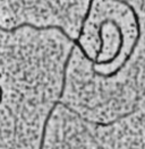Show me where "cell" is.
Masks as SVG:
<instances>
[{
  "label": "cell",
  "mask_w": 145,
  "mask_h": 149,
  "mask_svg": "<svg viewBox=\"0 0 145 149\" xmlns=\"http://www.w3.org/2000/svg\"><path fill=\"white\" fill-rule=\"evenodd\" d=\"M112 1H116V2H119V3L124 5V6H126L127 8L132 11V15H133V17H134V20H135V24H136V38H135V41H134V43H133V45H132V47H130V50H129V52H128V54L125 56V59H124V61L121 62V65H119L115 71H111V72H109V74H103V72H100V71H96L95 69H93V74L99 76V77H103V78H112L113 76H116V74L127 65V62L130 60V58L133 56L136 47L138 45V42H139L141 35H142V32H141V19H139V16H138L136 9L134 8V6H132V5H130L128 1H126V0H112Z\"/></svg>",
  "instance_id": "1"
},
{
  "label": "cell",
  "mask_w": 145,
  "mask_h": 149,
  "mask_svg": "<svg viewBox=\"0 0 145 149\" xmlns=\"http://www.w3.org/2000/svg\"><path fill=\"white\" fill-rule=\"evenodd\" d=\"M75 49H76V47H75V45H74V47H72V49H70V50H69V52H68V56H67L66 60H65V63H63V85H61V89H60V92H59L58 100H57V101H56V102L52 104V106H51L50 111L48 112V114H46V118H45L44 122H43V127H42V132H41V139H40L39 149H43V147H44L45 136H46V128H48L49 121H50V119H51V115H52V113H53L54 110H56V107H57V106L60 104V102H61L60 100H61V97L63 96L65 89H66V81H67V70H68V67H69V63H70V59H72V53H74Z\"/></svg>",
  "instance_id": "2"
}]
</instances>
